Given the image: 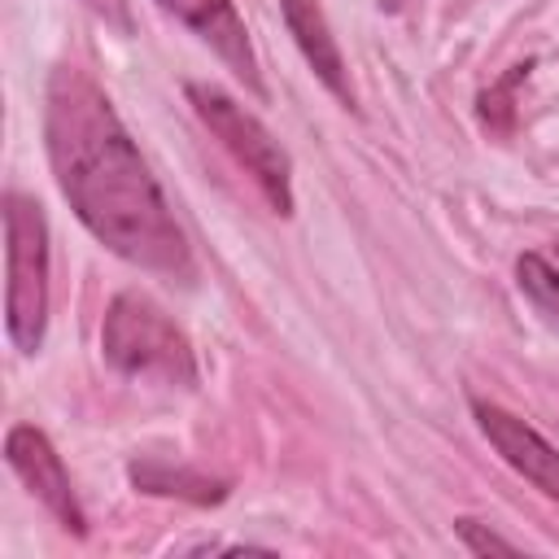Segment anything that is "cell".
<instances>
[{
    "mask_svg": "<svg viewBox=\"0 0 559 559\" xmlns=\"http://www.w3.org/2000/svg\"><path fill=\"white\" fill-rule=\"evenodd\" d=\"M376 4H380L384 13H406V9L415 4V0H376Z\"/></svg>",
    "mask_w": 559,
    "mask_h": 559,
    "instance_id": "5bb4252c",
    "label": "cell"
},
{
    "mask_svg": "<svg viewBox=\"0 0 559 559\" xmlns=\"http://www.w3.org/2000/svg\"><path fill=\"white\" fill-rule=\"evenodd\" d=\"M555 253H559V245H555Z\"/></svg>",
    "mask_w": 559,
    "mask_h": 559,
    "instance_id": "9a60e30c",
    "label": "cell"
},
{
    "mask_svg": "<svg viewBox=\"0 0 559 559\" xmlns=\"http://www.w3.org/2000/svg\"><path fill=\"white\" fill-rule=\"evenodd\" d=\"M96 17H105L114 31H122V35H131L135 31V22H131V4L127 0H83Z\"/></svg>",
    "mask_w": 559,
    "mask_h": 559,
    "instance_id": "4fadbf2b",
    "label": "cell"
},
{
    "mask_svg": "<svg viewBox=\"0 0 559 559\" xmlns=\"http://www.w3.org/2000/svg\"><path fill=\"white\" fill-rule=\"evenodd\" d=\"M515 284L537 306V314H546L550 323H559V271L542 253H520L515 258Z\"/></svg>",
    "mask_w": 559,
    "mask_h": 559,
    "instance_id": "8fae6325",
    "label": "cell"
},
{
    "mask_svg": "<svg viewBox=\"0 0 559 559\" xmlns=\"http://www.w3.org/2000/svg\"><path fill=\"white\" fill-rule=\"evenodd\" d=\"M280 13H284V26L293 35V44L301 48L306 66L319 74V83L345 105L354 109V83H349V66H345V52L328 26V13L319 0H280Z\"/></svg>",
    "mask_w": 559,
    "mask_h": 559,
    "instance_id": "ba28073f",
    "label": "cell"
},
{
    "mask_svg": "<svg viewBox=\"0 0 559 559\" xmlns=\"http://www.w3.org/2000/svg\"><path fill=\"white\" fill-rule=\"evenodd\" d=\"M100 354L105 362L140 384L162 389H197V354L183 328L135 288H122L100 323Z\"/></svg>",
    "mask_w": 559,
    "mask_h": 559,
    "instance_id": "7a4b0ae2",
    "label": "cell"
},
{
    "mask_svg": "<svg viewBox=\"0 0 559 559\" xmlns=\"http://www.w3.org/2000/svg\"><path fill=\"white\" fill-rule=\"evenodd\" d=\"M454 533L463 537V546H467L472 555H515V550H520L511 537L493 533L489 524H480V520H472V515H459V520H454Z\"/></svg>",
    "mask_w": 559,
    "mask_h": 559,
    "instance_id": "7c38bea8",
    "label": "cell"
},
{
    "mask_svg": "<svg viewBox=\"0 0 559 559\" xmlns=\"http://www.w3.org/2000/svg\"><path fill=\"white\" fill-rule=\"evenodd\" d=\"M166 13H175L201 44H210L218 52V61L253 92V96H266V83H262V70H258V57H253V44H249V31H245V17L236 13L231 0H157Z\"/></svg>",
    "mask_w": 559,
    "mask_h": 559,
    "instance_id": "8992f818",
    "label": "cell"
},
{
    "mask_svg": "<svg viewBox=\"0 0 559 559\" xmlns=\"http://www.w3.org/2000/svg\"><path fill=\"white\" fill-rule=\"evenodd\" d=\"M188 105L197 109V118L210 127V135L236 157V166L258 183V192L266 197V205L288 218L293 214V162L284 153V144L262 127L258 114H249L236 96H227L214 83H183Z\"/></svg>",
    "mask_w": 559,
    "mask_h": 559,
    "instance_id": "277c9868",
    "label": "cell"
},
{
    "mask_svg": "<svg viewBox=\"0 0 559 559\" xmlns=\"http://www.w3.org/2000/svg\"><path fill=\"white\" fill-rule=\"evenodd\" d=\"M4 463L13 467V476L26 485V493L74 537L87 533V515L79 507V493L70 485V472L57 454V445L48 441V432H39L35 424H13L4 432Z\"/></svg>",
    "mask_w": 559,
    "mask_h": 559,
    "instance_id": "5b68a950",
    "label": "cell"
},
{
    "mask_svg": "<svg viewBox=\"0 0 559 559\" xmlns=\"http://www.w3.org/2000/svg\"><path fill=\"white\" fill-rule=\"evenodd\" d=\"M4 328L22 354L44 345L48 328V218L44 205L17 188L4 192Z\"/></svg>",
    "mask_w": 559,
    "mask_h": 559,
    "instance_id": "3957f363",
    "label": "cell"
},
{
    "mask_svg": "<svg viewBox=\"0 0 559 559\" xmlns=\"http://www.w3.org/2000/svg\"><path fill=\"white\" fill-rule=\"evenodd\" d=\"M44 148L79 223L118 258L170 284H192L197 262L148 162L114 100L79 66H57L44 87Z\"/></svg>",
    "mask_w": 559,
    "mask_h": 559,
    "instance_id": "6da1fadb",
    "label": "cell"
},
{
    "mask_svg": "<svg viewBox=\"0 0 559 559\" xmlns=\"http://www.w3.org/2000/svg\"><path fill=\"white\" fill-rule=\"evenodd\" d=\"M127 480L140 489V493H153V498H179V502H197V507H214L231 493L227 480L218 476H205L197 467H175L166 459H135L127 467Z\"/></svg>",
    "mask_w": 559,
    "mask_h": 559,
    "instance_id": "9c48e42d",
    "label": "cell"
},
{
    "mask_svg": "<svg viewBox=\"0 0 559 559\" xmlns=\"http://www.w3.org/2000/svg\"><path fill=\"white\" fill-rule=\"evenodd\" d=\"M472 415H476L480 432L489 437V445L507 459V467H515L528 485H537L546 498L559 502V450L533 424H524L520 415H511L493 402L472 397Z\"/></svg>",
    "mask_w": 559,
    "mask_h": 559,
    "instance_id": "52a82bcc",
    "label": "cell"
},
{
    "mask_svg": "<svg viewBox=\"0 0 559 559\" xmlns=\"http://www.w3.org/2000/svg\"><path fill=\"white\" fill-rule=\"evenodd\" d=\"M528 74H533V61H515L498 83H489V87L476 96V118H480L485 131H493V135H502V140L515 131V118H520L515 92L528 83Z\"/></svg>",
    "mask_w": 559,
    "mask_h": 559,
    "instance_id": "30bf717a",
    "label": "cell"
}]
</instances>
